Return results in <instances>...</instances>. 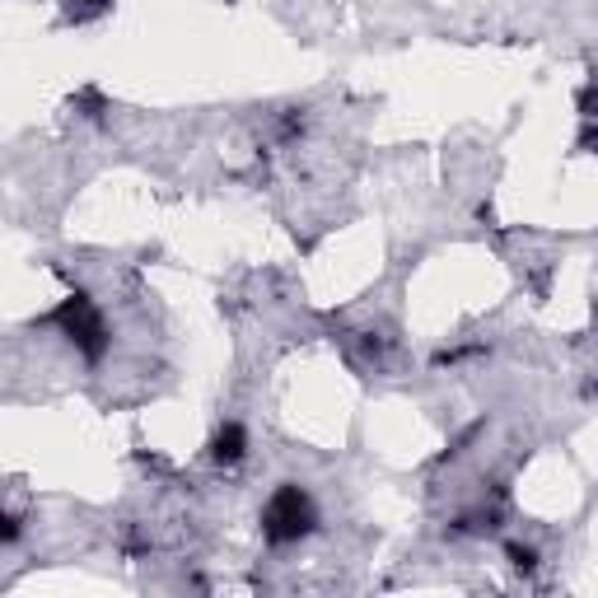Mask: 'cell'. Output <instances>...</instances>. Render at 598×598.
<instances>
[{
  "label": "cell",
  "instance_id": "1",
  "mask_svg": "<svg viewBox=\"0 0 598 598\" xmlns=\"http://www.w3.org/2000/svg\"><path fill=\"white\" fill-rule=\"evenodd\" d=\"M314 528H318V505L299 482H281L267 496V505H262V538L271 547H290V542L309 538Z\"/></svg>",
  "mask_w": 598,
  "mask_h": 598
},
{
  "label": "cell",
  "instance_id": "2",
  "mask_svg": "<svg viewBox=\"0 0 598 598\" xmlns=\"http://www.w3.org/2000/svg\"><path fill=\"white\" fill-rule=\"evenodd\" d=\"M52 323L66 332V342L80 346L85 360H103V351H108V323H103L99 304H94L85 290H75L71 299H61V309L52 314Z\"/></svg>",
  "mask_w": 598,
  "mask_h": 598
},
{
  "label": "cell",
  "instance_id": "3",
  "mask_svg": "<svg viewBox=\"0 0 598 598\" xmlns=\"http://www.w3.org/2000/svg\"><path fill=\"white\" fill-rule=\"evenodd\" d=\"M243 458H248V430H243L239 421H225V426L211 435V463L234 468V463H243Z\"/></svg>",
  "mask_w": 598,
  "mask_h": 598
},
{
  "label": "cell",
  "instance_id": "4",
  "mask_svg": "<svg viewBox=\"0 0 598 598\" xmlns=\"http://www.w3.org/2000/svg\"><path fill=\"white\" fill-rule=\"evenodd\" d=\"M505 556H510V566L519 570V575H533V570H538V552H533V547H524V542H510V547H505Z\"/></svg>",
  "mask_w": 598,
  "mask_h": 598
},
{
  "label": "cell",
  "instance_id": "5",
  "mask_svg": "<svg viewBox=\"0 0 598 598\" xmlns=\"http://www.w3.org/2000/svg\"><path fill=\"white\" fill-rule=\"evenodd\" d=\"M580 113L589 117V122L598 117V80H589V85H584V94H580Z\"/></svg>",
  "mask_w": 598,
  "mask_h": 598
},
{
  "label": "cell",
  "instance_id": "6",
  "mask_svg": "<svg viewBox=\"0 0 598 598\" xmlns=\"http://www.w3.org/2000/svg\"><path fill=\"white\" fill-rule=\"evenodd\" d=\"M5 542H19V514H5Z\"/></svg>",
  "mask_w": 598,
  "mask_h": 598
},
{
  "label": "cell",
  "instance_id": "7",
  "mask_svg": "<svg viewBox=\"0 0 598 598\" xmlns=\"http://www.w3.org/2000/svg\"><path fill=\"white\" fill-rule=\"evenodd\" d=\"M108 5H113V0H80V10H85V15H99V10H108Z\"/></svg>",
  "mask_w": 598,
  "mask_h": 598
},
{
  "label": "cell",
  "instance_id": "8",
  "mask_svg": "<svg viewBox=\"0 0 598 598\" xmlns=\"http://www.w3.org/2000/svg\"><path fill=\"white\" fill-rule=\"evenodd\" d=\"M580 145H584V150H598V136H594V131H589V136H584Z\"/></svg>",
  "mask_w": 598,
  "mask_h": 598
}]
</instances>
